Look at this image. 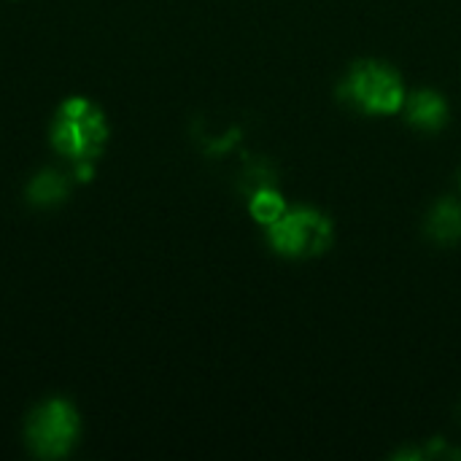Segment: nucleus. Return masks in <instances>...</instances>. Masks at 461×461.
<instances>
[{"label": "nucleus", "instance_id": "nucleus-8", "mask_svg": "<svg viewBox=\"0 0 461 461\" xmlns=\"http://www.w3.org/2000/svg\"><path fill=\"white\" fill-rule=\"evenodd\" d=\"M249 213L257 224H262L265 230L270 224H276L284 213H286V200L278 189L273 186H259L257 192H251L249 197Z\"/></svg>", "mask_w": 461, "mask_h": 461}, {"label": "nucleus", "instance_id": "nucleus-7", "mask_svg": "<svg viewBox=\"0 0 461 461\" xmlns=\"http://www.w3.org/2000/svg\"><path fill=\"white\" fill-rule=\"evenodd\" d=\"M427 232L438 243H456L461 240V205L456 200H440L427 216Z\"/></svg>", "mask_w": 461, "mask_h": 461}, {"label": "nucleus", "instance_id": "nucleus-3", "mask_svg": "<svg viewBox=\"0 0 461 461\" xmlns=\"http://www.w3.org/2000/svg\"><path fill=\"white\" fill-rule=\"evenodd\" d=\"M340 97L367 116H392L405 108L408 92L402 76L392 65L362 59L340 84Z\"/></svg>", "mask_w": 461, "mask_h": 461}, {"label": "nucleus", "instance_id": "nucleus-4", "mask_svg": "<svg viewBox=\"0 0 461 461\" xmlns=\"http://www.w3.org/2000/svg\"><path fill=\"white\" fill-rule=\"evenodd\" d=\"M335 238L332 221L308 205L286 208V213L267 227V240L273 251L289 259H313L330 251Z\"/></svg>", "mask_w": 461, "mask_h": 461}, {"label": "nucleus", "instance_id": "nucleus-5", "mask_svg": "<svg viewBox=\"0 0 461 461\" xmlns=\"http://www.w3.org/2000/svg\"><path fill=\"white\" fill-rule=\"evenodd\" d=\"M73 176L70 170H59V167H43L38 170L27 186H24V200L38 208V211H51V208H59L68 197H70V189H73Z\"/></svg>", "mask_w": 461, "mask_h": 461}, {"label": "nucleus", "instance_id": "nucleus-1", "mask_svg": "<svg viewBox=\"0 0 461 461\" xmlns=\"http://www.w3.org/2000/svg\"><path fill=\"white\" fill-rule=\"evenodd\" d=\"M108 116L95 100L84 95H70L54 108L49 124V143L51 151L68 165L97 162L108 146Z\"/></svg>", "mask_w": 461, "mask_h": 461}, {"label": "nucleus", "instance_id": "nucleus-2", "mask_svg": "<svg viewBox=\"0 0 461 461\" xmlns=\"http://www.w3.org/2000/svg\"><path fill=\"white\" fill-rule=\"evenodd\" d=\"M81 413L65 397L43 400L24 419V446L35 459L57 461L70 456L81 440Z\"/></svg>", "mask_w": 461, "mask_h": 461}, {"label": "nucleus", "instance_id": "nucleus-6", "mask_svg": "<svg viewBox=\"0 0 461 461\" xmlns=\"http://www.w3.org/2000/svg\"><path fill=\"white\" fill-rule=\"evenodd\" d=\"M405 116L413 127H419L424 132H435V130H443L448 122V103L435 89H419V92L408 95Z\"/></svg>", "mask_w": 461, "mask_h": 461}]
</instances>
